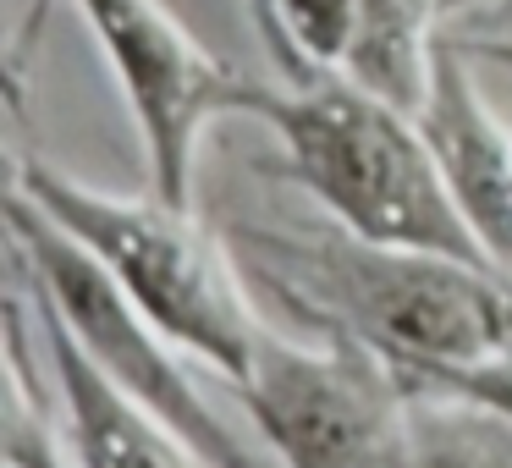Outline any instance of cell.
Returning <instances> with one entry per match:
<instances>
[{"instance_id":"1","label":"cell","mask_w":512,"mask_h":468,"mask_svg":"<svg viewBox=\"0 0 512 468\" xmlns=\"http://www.w3.org/2000/svg\"><path fill=\"white\" fill-rule=\"evenodd\" d=\"M237 270L314 336L375 347L413 386L512 342V281L479 259L369 243L336 221H232Z\"/></svg>"},{"instance_id":"2","label":"cell","mask_w":512,"mask_h":468,"mask_svg":"<svg viewBox=\"0 0 512 468\" xmlns=\"http://www.w3.org/2000/svg\"><path fill=\"white\" fill-rule=\"evenodd\" d=\"M248 116L276 133V171L320 204L325 221L369 243L430 248L490 265L413 111L325 67L303 83H259Z\"/></svg>"},{"instance_id":"3","label":"cell","mask_w":512,"mask_h":468,"mask_svg":"<svg viewBox=\"0 0 512 468\" xmlns=\"http://www.w3.org/2000/svg\"><path fill=\"white\" fill-rule=\"evenodd\" d=\"M12 193L50 215L182 353L210 364L232 386L248 375L265 320L226 237L204 232L188 204L89 188L39 155H17Z\"/></svg>"},{"instance_id":"4","label":"cell","mask_w":512,"mask_h":468,"mask_svg":"<svg viewBox=\"0 0 512 468\" xmlns=\"http://www.w3.org/2000/svg\"><path fill=\"white\" fill-rule=\"evenodd\" d=\"M6 226H12V270L28 281L34 303L122 397H133L177 441H188L204 468H265L193 386L182 347L50 215H39L23 193H6Z\"/></svg>"},{"instance_id":"5","label":"cell","mask_w":512,"mask_h":468,"mask_svg":"<svg viewBox=\"0 0 512 468\" xmlns=\"http://www.w3.org/2000/svg\"><path fill=\"white\" fill-rule=\"evenodd\" d=\"M237 397L281 468H397L419 386L364 342L265 325Z\"/></svg>"},{"instance_id":"6","label":"cell","mask_w":512,"mask_h":468,"mask_svg":"<svg viewBox=\"0 0 512 468\" xmlns=\"http://www.w3.org/2000/svg\"><path fill=\"white\" fill-rule=\"evenodd\" d=\"M100 39L122 105L138 127L149 193L193 210V166L210 122L254 111L259 78L215 61L160 0H72Z\"/></svg>"},{"instance_id":"7","label":"cell","mask_w":512,"mask_h":468,"mask_svg":"<svg viewBox=\"0 0 512 468\" xmlns=\"http://www.w3.org/2000/svg\"><path fill=\"white\" fill-rule=\"evenodd\" d=\"M419 127L441 160V177L474 232L479 254L512 281V133L479 94L474 72H468V50L457 39H441V50H435Z\"/></svg>"},{"instance_id":"8","label":"cell","mask_w":512,"mask_h":468,"mask_svg":"<svg viewBox=\"0 0 512 468\" xmlns=\"http://www.w3.org/2000/svg\"><path fill=\"white\" fill-rule=\"evenodd\" d=\"M28 303H34V292H28ZM34 320H39L45 369L61 397V446H67L72 468H204L188 441H177L155 413H144L133 397H122L83 358L78 342L39 303H34Z\"/></svg>"},{"instance_id":"9","label":"cell","mask_w":512,"mask_h":468,"mask_svg":"<svg viewBox=\"0 0 512 468\" xmlns=\"http://www.w3.org/2000/svg\"><path fill=\"white\" fill-rule=\"evenodd\" d=\"M441 23V0H353L347 50L336 72L419 116L424 94H430L435 50L446 39Z\"/></svg>"},{"instance_id":"10","label":"cell","mask_w":512,"mask_h":468,"mask_svg":"<svg viewBox=\"0 0 512 468\" xmlns=\"http://www.w3.org/2000/svg\"><path fill=\"white\" fill-rule=\"evenodd\" d=\"M397 468H512V419L468 397L419 391Z\"/></svg>"},{"instance_id":"11","label":"cell","mask_w":512,"mask_h":468,"mask_svg":"<svg viewBox=\"0 0 512 468\" xmlns=\"http://www.w3.org/2000/svg\"><path fill=\"white\" fill-rule=\"evenodd\" d=\"M276 23L287 34L292 56L303 72H325L347 50V23H353V0H276Z\"/></svg>"},{"instance_id":"12","label":"cell","mask_w":512,"mask_h":468,"mask_svg":"<svg viewBox=\"0 0 512 468\" xmlns=\"http://www.w3.org/2000/svg\"><path fill=\"white\" fill-rule=\"evenodd\" d=\"M419 391H446V397H468L479 402V408L501 413V419H512V342L501 347L496 358H485V364H468V369H452V375L430 380V386Z\"/></svg>"},{"instance_id":"13","label":"cell","mask_w":512,"mask_h":468,"mask_svg":"<svg viewBox=\"0 0 512 468\" xmlns=\"http://www.w3.org/2000/svg\"><path fill=\"white\" fill-rule=\"evenodd\" d=\"M243 6H248V17H254V34H259V45H265L270 67H281V78H287V83H303V78H309V72H303V61L292 56L281 23H276V0H243Z\"/></svg>"},{"instance_id":"14","label":"cell","mask_w":512,"mask_h":468,"mask_svg":"<svg viewBox=\"0 0 512 468\" xmlns=\"http://www.w3.org/2000/svg\"><path fill=\"white\" fill-rule=\"evenodd\" d=\"M56 6V0H34L28 6V23H23V34H17V45H12V78H23V67H28V50L39 45V34H45V12Z\"/></svg>"},{"instance_id":"15","label":"cell","mask_w":512,"mask_h":468,"mask_svg":"<svg viewBox=\"0 0 512 468\" xmlns=\"http://www.w3.org/2000/svg\"><path fill=\"white\" fill-rule=\"evenodd\" d=\"M468 56H479V61H507L512 67V39H468Z\"/></svg>"},{"instance_id":"16","label":"cell","mask_w":512,"mask_h":468,"mask_svg":"<svg viewBox=\"0 0 512 468\" xmlns=\"http://www.w3.org/2000/svg\"><path fill=\"white\" fill-rule=\"evenodd\" d=\"M474 6H490V0H441V17H457V12H474Z\"/></svg>"}]
</instances>
